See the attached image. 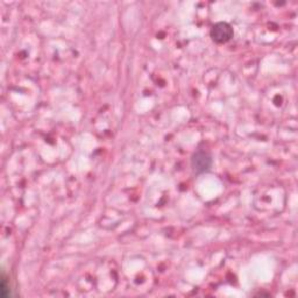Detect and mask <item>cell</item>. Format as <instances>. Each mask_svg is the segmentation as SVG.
Wrapping results in <instances>:
<instances>
[{
	"label": "cell",
	"mask_w": 298,
	"mask_h": 298,
	"mask_svg": "<svg viewBox=\"0 0 298 298\" xmlns=\"http://www.w3.org/2000/svg\"><path fill=\"white\" fill-rule=\"evenodd\" d=\"M211 38L217 43H226L233 38V28L227 22H218L212 27Z\"/></svg>",
	"instance_id": "obj_1"
},
{
	"label": "cell",
	"mask_w": 298,
	"mask_h": 298,
	"mask_svg": "<svg viewBox=\"0 0 298 298\" xmlns=\"http://www.w3.org/2000/svg\"><path fill=\"white\" fill-rule=\"evenodd\" d=\"M192 169L196 173H203L208 170L211 165V158L204 152H198L192 156L191 160Z\"/></svg>",
	"instance_id": "obj_2"
},
{
	"label": "cell",
	"mask_w": 298,
	"mask_h": 298,
	"mask_svg": "<svg viewBox=\"0 0 298 298\" xmlns=\"http://www.w3.org/2000/svg\"><path fill=\"white\" fill-rule=\"evenodd\" d=\"M9 295H10L9 282H7L6 277L3 275V277H2V296L3 297H7Z\"/></svg>",
	"instance_id": "obj_3"
}]
</instances>
